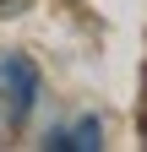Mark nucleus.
<instances>
[{
    "label": "nucleus",
    "instance_id": "nucleus-1",
    "mask_svg": "<svg viewBox=\"0 0 147 152\" xmlns=\"http://www.w3.org/2000/svg\"><path fill=\"white\" fill-rule=\"evenodd\" d=\"M38 65L27 60V54H6L0 60V114H6V125H22L33 103H38Z\"/></svg>",
    "mask_w": 147,
    "mask_h": 152
},
{
    "label": "nucleus",
    "instance_id": "nucleus-2",
    "mask_svg": "<svg viewBox=\"0 0 147 152\" xmlns=\"http://www.w3.org/2000/svg\"><path fill=\"white\" fill-rule=\"evenodd\" d=\"M44 147H54V152H98V147H104V125L93 120V114H82V120L60 125Z\"/></svg>",
    "mask_w": 147,
    "mask_h": 152
},
{
    "label": "nucleus",
    "instance_id": "nucleus-3",
    "mask_svg": "<svg viewBox=\"0 0 147 152\" xmlns=\"http://www.w3.org/2000/svg\"><path fill=\"white\" fill-rule=\"evenodd\" d=\"M16 6H27V0H0V16H16Z\"/></svg>",
    "mask_w": 147,
    "mask_h": 152
},
{
    "label": "nucleus",
    "instance_id": "nucleus-4",
    "mask_svg": "<svg viewBox=\"0 0 147 152\" xmlns=\"http://www.w3.org/2000/svg\"><path fill=\"white\" fill-rule=\"evenodd\" d=\"M142 136H147V120H142Z\"/></svg>",
    "mask_w": 147,
    "mask_h": 152
}]
</instances>
